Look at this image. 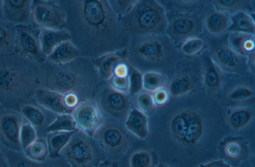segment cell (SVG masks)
Returning a JSON list of instances; mask_svg holds the SVG:
<instances>
[{
  "mask_svg": "<svg viewBox=\"0 0 255 167\" xmlns=\"http://www.w3.org/2000/svg\"><path fill=\"white\" fill-rule=\"evenodd\" d=\"M153 154L146 150H138L133 152L128 159V167H153Z\"/></svg>",
  "mask_w": 255,
  "mask_h": 167,
  "instance_id": "8d00e7d4",
  "label": "cell"
},
{
  "mask_svg": "<svg viewBox=\"0 0 255 167\" xmlns=\"http://www.w3.org/2000/svg\"><path fill=\"white\" fill-rule=\"evenodd\" d=\"M170 127L173 136L183 144L187 130L185 109L179 111L172 117Z\"/></svg>",
  "mask_w": 255,
  "mask_h": 167,
  "instance_id": "e575fe53",
  "label": "cell"
},
{
  "mask_svg": "<svg viewBox=\"0 0 255 167\" xmlns=\"http://www.w3.org/2000/svg\"><path fill=\"white\" fill-rule=\"evenodd\" d=\"M96 167H119L116 162L104 160L101 162Z\"/></svg>",
  "mask_w": 255,
  "mask_h": 167,
  "instance_id": "f907efd6",
  "label": "cell"
},
{
  "mask_svg": "<svg viewBox=\"0 0 255 167\" xmlns=\"http://www.w3.org/2000/svg\"><path fill=\"white\" fill-rule=\"evenodd\" d=\"M255 35L241 33H230L228 44L239 54L251 59L255 58Z\"/></svg>",
  "mask_w": 255,
  "mask_h": 167,
  "instance_id": "7402d4cb",
  "label": "cell"
},
{
  "mask_svg": "<svg viewBox=\"0 0 255 167\" xmlns=\"http://www.w3.org/2000/svg\"><path fill=\"white\" fill-rule=\"evenodd\" d=\"M231 24L228 32L255 35L254 18L248 11H238L230 15Z\"/></svg>",
  "mask_w": 255,
  "mask_h": 167,
  "instance_id": "484cf974",
  "label": "cell"
},
{
  "mask_svg": "<svg viewBox=\"0 0 255 167\" xmlns=\"http://www.w3.org/2000/svg\"><path fill=\"white\" fill-rule=\"evenodd\" d=\"M72 34L67 28L54 30L40 28L39 40L41 49L46 58L63 42L71 40Z\"/></svg>",
  "mask_w": 255,
  "mask_h": 167,
  "instance_id": "ac0fdd59",
  "label": "cell"
},
{
  "mask_svg": "<svg viewBox=\"0 0 255 167\" xmlns=\"http://www.w3.org/2000/svg\"><path fill=\"white\" fill-rule=\"evenodd\" d=\"M133 41L128 50V58L150 64L164 61L171 52L169 40L164 34L148 35L133 37Z\"/></svg>",
  "mask_w": 255,
  "mask_h": 167,
  "instance_id": "5b68a950",
  "label": "cell"
},
{
  "mask_svg": "<svg viewBox=\"0 0 255 167\" xmlns=\"http://www.w3.org/2000/svg\"><path fill=\"white\" fill-rule=\"evenodd\" d=\"M32 0H2V20L14 26L32 24Z\"/></svg>",
  "mask_w": 255,
  "mask_h": 167,
  "instance_id": "9a60e30c",
  "label": "cell"
},
{
  "mask_svg": "<svg viewBox=\"0 0 255 167\" xmlns=\"http://www.w3.org/2000/svg\"><path fill=\"white\" fill-rule=\"evenodd\" d=\"M222 150L225 157L232 160H242L249 153L247 143L242 139L227 140L223 144Z\"/></svg>",
  "mask_w": 255,
  "mask_h": 167,
  "instance_id": "f546056e",
  "label": "cell"
},
{
  "mask_svg": "<svg viewBox=\"0 0 255 167\" xmlns=\"http://www.w3.org/2000/svg\"><path fill=\"white\" fill-rule=\"evenodd\" d=\"M109 81L111 87L112 88L118 92L128 95V76L124 78H121L112 76Z\"/></svg>",
  "mask_w": 255,
  "mask_h": 167,
  "instance_id": "f6af8a7d",
  "label": "cell"
},
{
  "mask_svg": "<svg viewBox=\"0 0 255 167\" xmlns=\"http://www.w3.org/2000/svg\"></svg>",
  "mask_w": 255,
  "mask_h": 167,
  "instance_id": "9f6ffc18",
  "label": "cell"
},
{
  "mask_svg": "<svg viewBox=\"0 0 255 167\" xmlns=\"http://www.w3.org/2000/svg\"><path fill=\"white\" fill-rule=\"evenodd\" d=\"M46 110L37 104L34 99L23 104L18 109L22 118L33 125L36 131L43 127L46 123Z\"/></svg>",
  "mask_w": 255,
  "mask_h": 167,
  "instance_id": "603a6c76",
  "label": "cell"
},
{
  "mask_svg": "<svg viewBox=\"0 0 255 167\" xmlns=\"http://www.w3.org/2000/svg\"><path fill=\"white\" fill-rule=\"evenodd\" d=\"M197 167H232L222 159H218L205 164H201Z\"/></svg>",
  "mask_w": 255,
  "mask_h": 167,
  "instance_id": "681fc988",
  "label": "cell"
},
{
  "mask_svg": "<svg viewBox=\"0 0 255 167\" xmlns=\"http://www.w3.org/2000/svg\"><path fill=\"white\" fill-rule=\"evenodd\" d=\"M78 130L90 137H93L104 122L101 110L93 100L80 102L72 113Z\"/></svg>",
  "mask_w": 255,
  "mask_h": 167,
  "instance_id": "7c38bea8",
  "label": "cell"
},
{
  "mask_svg": "<svg viewBox=\"0 0 255 167\" xmlns=\"http://www.w3.org/2000/svg\"><path fill=\"white\" fill-rule=\"evenodd\" d=\"M44 71V63L17 53L0 57V103L18 111L33 100L36 91L43 88Z\"/></svg>",
  "mask_w": 255,
  "mask_h": 167,
  "instance_id": "6da1fadb",
  "label": "cell"
},
{
  "mask_svg": "<svg viewBox=\"0 0 255 167\" xmlns=\"http://www.w3.org/2000/svg\"><path fill=\"white\" fill-rule=\"evenodd\" d=\"M2 0H0V19L2 17Z\"/></svg>",
  "mask_w": 255,
  "mask_h": 167,
  "instance_id": "f5cc1de1",
  "label": "cell"
},
{
  "mask_svg": "<svg viewBox=\"0 0 255 167\" xmlns=\"http://www.w3.org/2000/svg\"><path fill=\"white\" fill-rule=\"evenodd\" d=\"M127 59L128 49L122 48L99 55L94 59V65L100 78L109 81L115 66L121 62L127 61Z\"/></svg>",
  "mask_w": 255,
  "mask_h": 167,
  "instance_id": "2e32d148",
  "label": "cell"
},
{
  "mask_svg": "<svg viewBox=\"0 0 255 167\" xmlns=\"http://www.w3.org/2000/svg\"><path fill=\"white\" fill-rule=\"evenodd\" d=\"M93 138L109 161H118L128 149V141L124 131L115 123L104 122Z\"/></svg>",
  "mask_w": 255,
  "mask_h": 167,
  "instance_id": "52a82bcc",
  "label": "cell"
},
{
  "mask_svg": "<svg viewBox=\"0 0 255 167\" xmlns=\"http://www.w3.org/2000/svg\"><path fill=\"white\" fill-rule=\"evenodd\" d=\"M211 58L225 72L240 73L248 68L249 58L238 53L228 44L218 47L213 51Z\"/></svg>",
  "mask_w": 255,
  "mask_h": 167,
  "instance_id": "4fadbf2b",
  "label": "cell"
},
{
  "mask_svg": "<svg viewBox=\"0 0 255 167\" xmlns=\"http://www.w3.org/2000/svg\"><path fill=\"white\" fill-rule=\"evenodd\" d=\"M23 152L31 160L40 163L44 162L48 156V149L45 137H38Z\"/></svg>",
  "mask_w": 255,
  "mask_h": 167,
  "instance_id": "4dcf8cb0",
  "label": "cell"
},
{
  "mask_svg": "<svg viewBox=\"0 0 255 167\" xmlns=\"http://www.w3.org/2000/svg\"><path fill=\"white\" fill-rule=\"evenodd\" d=\"M78 130L72 114H58L45 128L46 133L55 131H74Z\"/></svg>",
  "mask_w": 255,
  "mask_h": 167,
  "instance_id": "1f68e13d",
  "label": "cell"
},
{
  "mask_svg": "<svg viewBox=\"0 0 255 167\" xmlns=\"http://www.w3.org/2000/svg\"><path fill=\"white\" fill-rule=\"evenodd\" d=\"M80 51L71 40L63 42L58 45L47 57L46 61L51 64L63 66L77 59Z\"/></svg>",
  "mask_w": 255,
  "mask_h": 167,
  "instance_id": "ffe728a7",
  "label": "cell"
},
{
  "mask_svg": "<svg viewBox=\"0 0 255 167\" xmlns=\"http://www.w3.org/2000/svg\"><path fill=\"white\" fill-rule=\"evenodd\" d=\"M32 24L39 28L61 30L66 28L68 15L65 7L53 0H32Z\"/></svg>",
  "mask_w": 255,
  "mask_h": 167,
  "instance_id": "8992f818",
  "label": "cell"
},
{
  "mask_svg": "<svg viewBox=\"0 0 255 167\" xmlns=\"http://www.w3.org/2000/svg\"><path fill=\"white\" fill-rule=\"evenodd\" d=\"M15 27V53L36 62L45 63L47 58L41 49L40 28L32 24L17 25Z\"/></svg>",
  "mask_w": 255,
  "mask_h": 167,
  "instance_id": "ba28073f",
  "label": "cell"
},
{
  "mask_svg": "<svg viewBox=\"0 0 255 167\" xmlns=\"http://www.w3.org/2000/svg\"><path fill=\"white\" fill-rule=\"evenodd\" d=\"M16 27L0 19V57L15 53Z\"/></svg>",
  "mask_w": 255,
  "mask_h": 167,
  "instance_id": "d4e9b609",
  "label": "cell"
},
{
  "mask_svg": "<svg viewBox=\"0 0 255 167\" xmlns=\"http://www.w3.org/2000/svg\"><path fill=\"white\" fill-rule=\"evenodd\" d=\"M137 0H108V4L119 19L127 15L132 9Z\"/></svg>",
  "mask_w": 255,
  "mask_h": 167,
  "instance_id": "b9f144b4",
  "label": "cell"
},
{
  "mask_svg": "<svg viewBox=\"0 0 255 167\" xmlns=\"http://www.w3.org/2000/svg\"><path fill=\"white\" fill-rule=\"evenodd\" d=\"M187 121V130L183 142L184 145L195 144L200 139L203 130V121L200 115L196 111L185 109Z\"/></svg>",
  "mask_w": 255,
  "mask_h": 167,
  "instance_id": "4316f807",
  "label": "cell"
},
{
  "mask_svg": "<svg viewBox=\"0 0 255 167\" xmlns=\"http://www.w3.org/2000/svg\"><path fill=\"white\" fill-rule=\"evenodd\" d=\"M194 86L191 76L187 74H181L173 78L167 88L170 96L180 97L189 92Z\"/></svg>",
  "mask_w": 255,
  "mask_h": 167,
  "instance_id": "83f0119b",
  "label": "cell"
},
{
  "mask_svg": "<svg viewBox=\"0 0 255 167\" xmlns=\"http://www.w3.org/2000/svg\"><path fill=\"white\" fill-rule=\"evenodd\" d=\"M63 94L59 92L41 88L38 89L33 99L39 105L50 112L58 114H71L73 112L68 109L63 100Z\"/></svg>",
  "mask_w": 255,
  "mask_h": 167,
  "instance_id": "e0dca14e",
  "label": "cell"
},
{
  "mask_svg": "<svg viewBox=\"0 0 255 167\" xmlns=\"http://www.w3.org/2000/svg\"><path fill=\"white\" fill-rule=\"evenodd\" d=\"M100 103L104 111L116 119L125 121L131 109L128 95L118 92L111 87L102 91Z\"/></svg>",
  "mask_w": 255,
  "mask_h": 167,
  "instance_id": "5bb4252c",
  "label": "cell"
},
{
  "mask_svg": "<svg viewBox=\"0 0 255 167\" xmlns=\"http://www.w3.org/2000/svg\"><path fill=\"white\" fill-rule=\"evenodd\" d=\"M44 66L43 88L63 94L69 91L77 93L82 84L79 75L70 70L58 69L57 65L47 61Z\"/></svg>",
  "mask_w": 255,
  "mask_h": 167,
  "instance_id": "9c48e42d",
  "label": "cell"
},
{
  "mask_svg": "<svg viewBox=\"0 0 255 167\" xmlns=\"http://www.w3.org/2000/svg\"><path fill=\"white\" fill-rule=\"evenodd\" d=\"M220 69L211 58L206 60L203 71V81L206 87L210 90L217 91L221 87Z\"/></svg>",
  "mask_w": 255,
  "mask_h": 167,
  "instance_id": "f1b7e54d",
  "label": "cell"
},
{
  "mask_svg": "<svg viewBox=\"0 0 255 167\" xmlns=\"http://www.w3.org/2000/svg\"><path fill=\"white\" fill-rule=\"evenodd\" d=\"M38 137V134L35 127L23 118L19 135L22 151H23Z\"/></svg>",
  "mask_w": 255,
  "mask_h": 167,
  "instance_id": "ab89813d",
  "label": "cell"
},
{
  "mask_svg": "<svg viewBox=\"0 0 255 167\" xmlns=\"http://www.w3.org/2000/svg\"><path fill=\"white\" fill-rule=\"evenodd\" d=\"M253 117L252 111L245 107H237L231 110L229 120L231 126L235 129H241L246 126Z\"/></svg>",
  "mask_w": 255,
  "mask_h": 167,
  "instance_id": "d590c367",
  "label": "cell"
},
{
  "mask_svg": "<svg viewBox=\"0 0 255 167\" xmlns=\"http://www.w3.org/2000/svg\"><path fill=\"white\" fill-rule=\"evenodd\" d=\"M211 2L215 9L230 15L240 10L248 11L250 7V1L246 0H214Z\"/></svg>",
  "mask_w": 255,
  "mask_h": 167,
  "instance_id": "d6a6232c",
  "label": "cell"
},
{
  "mask_svg": "<svg viewBox=\"0 0 255 167\" xmlns=\"http://www.w3.org/2000/svg\"><path fill=\"white\" fill-rule=\"evenodd\" d=\"M77 130L46 133L45 138L48 146L49 157L52 160L60 158L61 151Z\"/></svg>",
  "mask_w": 255,
  "mask_h": 167,
  "instance_id": "cb8c5ba5",
  "label": "cell"
},
{
  "mask_svg": "<svg viewBox=\"0 0 255 167\" xmlns=\"http://www.w3.org/2000/svg\"><path fill=\"white\" fill-rule=\"evenodd\" d=\"M168 167V166H159V167Z\"/></svg>",
  "mask_w": 255,
  "mask_h": 167,
  "instance_id": "11a10c76",
  "label": "cell"
},
{
  "mask_svg": "<svg viewBox=\"0 0 255 167\" xmlns=\"http://www.w3.org/2000/svg\"><path fill=\"white\" fill-rule=\"evenodd\" d=\"M22 121L17 110L5 109L0 116V143L8 150L23 152L19 139Z\"/></svg>",
  "mask_w": 255,
  "mask_h": 167,
  "instance_id": "8fae6325",
  "label": "cell"
},
{
  "mask_svg": "<svg viewBox=\"0 0 255 167\" xmlns=\"http://www.w3.org/2000/svg\"><path fill=\"white\" fill-rule=\"evenodd\" d=\"M128 74L129 92L128 95H137L143 90L142 73L139 69L129 63Z\"/></svg>",
  "mask_w": 255,
  "mask_h": 167,
  "instance_id": "60d3db41",
  "label": "cell"
},
{
  "mask_svg": "<svg viewBox=\"0 0 255 167\" xmlns=\"http://www.w3.org/2000/svg\"><path fill=\"white\" fill-rule=\"evenodd\" d=\"M136 103L137 108L146 115L150 114L154 109V105L152 94L147 91H141L137 95Z\"/></svg>",
  "mask_w": 255,
  "mask_h": 167,
  "instance_id": "ee69618b",
  "label": "cell"
},
{
  "mask_svg": "<svg viewBox=\"0 0 255 167\" xmlns=\"http://www.w3.org/2000/svg\"><path fill=\"white\" fill-rule=\"evenodd\" d=\"M63 100L65 106L72 112H74L80 103L79 96L74 91L63 93Z\"/></svg>",
  "mask_w": 255,
  "mask_h": 167,
  "instance_id": "7dc6e473",
  "label": "cell"
},
{
  "mask_svg": "<svg viewBox=\"0 0 255 167\" xmlns=\"http://www.w3.org/2000/svg\"><path fill=\"white\" fill-rule=\"evenodd\" d=\"M129 71V63L127 61L118 63L114 68L112 76L124 78L128 76Z\"/></svg>",
  "mask_w": 255,
  "mask_h": 167,
  "instance_id": "c3c4849f",
  "label": "cell"
},
{
  "mask_svg": "<svg viewBox=\"0 0 255 167\" xmlns=\"http://www.w3.org/2000/svg\"><path fill=\"white\" fill-rule=\"evenodd\" d=\"M151 94L155 107H161L166 104L170 96L167 88L164 86L154 91Z\"/></svg>",
  "mask_w": 255,
  "mask_h": 167,
  "instance_id": "bcb514c9",
  "label": "cell"
},
{
  "mask_svg": "<svg viewBox=\"0 0 255 167\" xmlns=\"http://www.w3.org/2000/svg\"><path fill=\"white\" fill-rule=\"evenodd\" d=\"M6 156L8 167H49L43 163L27 158L23 152L8 150Z\"/></svg>",
  "mask_w": 255,
  "mask_h": 167,
  "instance_id": "836d02e7",
  "label": "cell"
},
{
  "mask_svg": "<svg viewBox=\"0 0 255 167\" xmlns=\"http://www.w3.org/2000/svg\"><path fill=\"white\" fill-rule=\"evenodd\" d=\"M202 23L208 33L220 36L228 32L231 24L230 15L214 9L207 14Z\"/></svg>",
  "mask_w": 255,
  "mask_h": 167,
  "instance_id": "44dd1931",
  "label": "cell"
},
{
  "mask_svg": "<svg viewBox=\"0 0 255 167\" xmlns=\"http://www.w3.org/2000/svg\"><path fill=\"white\" fill-rule=\"evenodd\" d=\"M143 89L150 93L163 87L164 79L160 73L153 71L142 74Z\"/></svg>",
  "mask_w": 255,
  "mask_h": 167,
  "instance_id": "74e56055",
  "label": "cell"
},
{
  "mask_svg": "<svg viewBox=\"0 0 255 167\" xmlns=\"http://www.w3.org/2000/svg\"><path fill=\"white\" fill-rule=\"evenodd\" d=\"M126 129L140 140H145L148 135V121L147 115L137 108H131L125 120Z\"/></svg>",
  "mask_w": 255,
  "mask_h": 167,
  "instance_id": "d6986e66",
  "label": "cell"
},
{
  "mask_svg": "<svg viewBox=\"0 0 255 167\" xmlns=\"http://www.w3.org/2000/svg\"><path fill=\"white\" fill-rule=\"evenodd\" d=\"M254 95V91L249 86L239 85L231 90L228 97L230 100L232 102H240L252 98Z\"/></svg>",
  "mask_w": 255,
  "mask_h": 167,
  "instance_id": "7bdbcfd3",
  "label": "cell"
},
{
  "mask_svg": "<svg viewBox=\"0 0 255 167\" xmlns=\"http://www.w3.org/2000/svg\"><path fill=\"white\" fill-rule=\"evenodd\" d=\"M71 167H96L105 157L93 138L78 130L61 152Z\"/></svg>",
  "mask_w": 255,
  "mask_h": 167,
  "instance_id": "3957f363",
  "label": "cell"
},
{
  "mask_svg": "<svg viewBox=\"0 0 255 167\" xmlns=\"http://www.w3.org/2000/svg\"><path fill=\"white\" fill-rule=\"evenodd\" d=\"M5 108L0 103V116L2 112L5 110Z\"/></svg>",
  "mask_w": 255,
  "mask_h": 167,
  "instance_id": "db71d44e",
  "label": "cell"
},
{
  "mask_svg": "<svg viewBox=\"0 0 255 167\" xmlns=\"http://www.w3.org/2000/svg\"><path fill=\"white\" fill-rule=\"evenodd\" d=\"M205 48V44L203 39L198 37H194L182 42L180 50L185 55L193 56L200 54Z\"/></svg>",
  "mask_w": 255,
  "mask_h": 167,
  "instance_id": "f35d334b",
  "label": "cell"
},
{
  "mask_svg": "<svg viewBox=\"0 0 255 167\" xmlns=\"http://www.w3.org/2000/svg\"><path fill=\"white\" fill-rule=\"evenodd\" d=\"M0 167H8L6 156L0 148Z\"/></svg>",
  "mask_w": 255,
  "mask_h": 167,
  "instance_id": "816d5d0a",
  "label": "cell"
},
{
  "mask_svg": "<svg viewBox=\"0 0 255 167\" xmlns=\"http://www.w3.org/2000/svg\"><path fill=\"white\" fill-rule=\"evenodd\" d=\"M119 20L125 32L133 37L166 32L167 16L156 0H137L131 10Z\"/></svg>",
  "mask_w": 255,
  "mask_h": 167,
  "instance_id": "7a4b0ae2",
  "label": "cell"
},
{
  "mask_svg": "<svg viewBox=\"0 0 255 167\" xmlns=\"http://www.w3.org/2000/svg\"><path fill=\"white\" fill-rule=\"evenodd\" d=\"M202 24L195 15L178 13L167 18L166 32L175 42H183L190 38L198 37Z\"/></svg>",
  "mask_w": 255,
  "mask_h": 167,
  "instance_id": "30bf717a",
  "label": "cell"
},
{
  "mask_svg": "<svg viewBox=\"0 0 255 167\" xmlns=\"http://www.w3.org/2000/svg\"><path fill=\"white\" fill-rule=\"evenodd\" d=\"M82 22L88 31L97 36L111 34L120 22L107 0H84L78 1Z\"/></svg>",
  "mask_w": 255,
  "mask_h": 167,
  "instance_id": "277c9868",
  "label": "cell"
}]
</instances>
